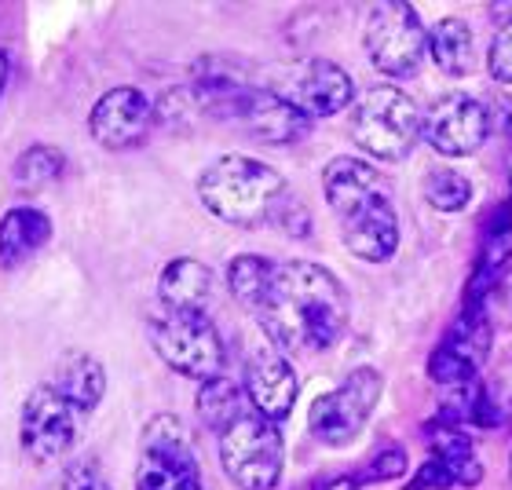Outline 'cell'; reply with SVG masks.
<instances>
[{
	"label": "cell",
	"instance_id": "52a82bcc",
	"mask_svg": "<svg viewBox=\"0 0 512 490\" xmlns=\"http://www.w3.org/2000/svg\"><path fill=\"white\" fill-rule=\"evenodd\" d=\"M136 490H209L202 461L176 414L150 417L139 439Z\"/></svg>",
	"mask_w": 512,
	"mask_h": 490
},
{
	"label": "cell",
	"instance_id": "7c38bea8",
	"mask_svg": "<svg viewBox=\"0 0 512 490\" xmlns=\"http://www.w3.org/2000/svg\"><path fill=\"white\" fill-rule=\"evenodd\" d=\"M264 88L282 96L286 103H293L311 121L333 118L344 107H352L355 99V85L352 77H348V70H341L330 59H308V63L282 66L278 77H267Z\"/></svg>",
	"mask_w": 512,
	"mask_h": 490
},
{
	"label": "cell",
	"instance_id": "cb8c5ba5",
	"mask_svg": "<svg viewBox=\"0 0 512 490\" xmlns=\"http://www.w3.org/2000/svg\"><path fill=\"white\" fill-rule=\"evenodd\" d=\"M421 194H425V202L432 205L436 213H461V209L472 202V183L465 180L458 169L439 165V169H432L425 176Z\"/></svg>",
	"mask_w": 512,
	"mask_h": 490
},
{
	"label": "cell",
	"instance_id": "6da1fadb",
	"mask_svg": "<svg viewBox=\"0 0 512 490\" xmlns=\"http://www.w3.org/2000/svg\"><path fill=\"white\" fill-rule=\"evenodd\" d=\"M231 297L286 355H319L341 341L352 319V297L330 267L311 260L235 256L227 264Z\"/></svg>",
	"mask_w": 512,
	"mask_h": 490
},
{
	"label": "cell",
	"instance_id": "ac0fdd59",
	"mask_svg": "<svg viewBox=\"0 0 512 490\" xmlns=\"http://www.w3.org/2000/svg\"><path fill=\"white\" fill-rule=\"evenodd\" d=\"M52 242V216L33 205H19L0 216V267H19Z\"/></svg>",
	"mask_w": 512,
	"mask_h": 490
},
{
	"label": "cell",
	"instance_id": "277c9868",
	"mask_svg": "<svg viewBox=\"0 0 512 490\" xmlns=\"http://www.w3.org/2000/svg\"><path fill=\"white\" fill-rule=\"evenodd\" d=\"M147 341L161 363L180 377H198L202 384L224 377V333L209 311H172L158 304L147 319Z\"/></svg>",
	"mask_w": 512,
	"mask_h": 490
},
{
	"label": "cell",
	"instance_id": "603a6c76",
	"mask_svg": "<svg viewBox=\"0 0 512 490\" xmlns=\"http://www.w3.org/2000/svg\"><path fill=\"white\" fill-rule=\"evenodd\" d=\"M66 172V154L52 143H37V147L22 150L15 165H11V183L22 191H41L55 183Z\"/></svg>",
	"mask_w": 512,
	"mask_h": 490
},
{
	"label": "cell",
	"instance_id": "30bf717a",
	"mask_svg": "<svg viewBox=\"0 0 512 490\" xmlns=\"http://www.w3.org/2000/svg\"><path fill=\"white\" fill-rule=\"evenodd\" d=\"M381 373L374 366H359L341 381V388L319 395L308 410V432L326 447H348L359 439L377 399H381Z\"/></svg>",
	"mask_w": 512,
	"mask_h": 490
},
{
	"label": "cell",
	"instance_id": "f1b7e54d",
	"mask_svg": "<svg viewBox=\"0 0 512 490\" xmlns=\"http://www.w3.org/2000/svg\"><path fill=\"white\" fill-rule=\"evenodd\" d=\"M491 308H502L505 315L512 319V264L505 267L502 275H498V282H494L491 297H487V304H483V311L491 315Z\"/></svg>",
	"mask_w": 512,
	"mask_h": 490
},
{
	"label": "cell",
	"instance_id": "3957f363",
	"mask_svg": "<svg viewBox=\"0 0 512 490\" xmlns=\"http://www.w3.org/2000/svg\"><path fill=\"white\" fill-rule=\"evenodd\" d=\"M289 198L293 194L286 176L246 154H224L213 165H205V172L198 176V202L220 224L246 227V231L275 224Z\"/></svg>",
	"mask_w": 512,
	"mask_h": 490
},
{
	"label": "cell",
	"instance_id": "5bb4252c",
	"mask_svg": "<svg viewBox=\"0 0 512 490\" xmlns=\"http://www.w3.org/2000/svg\"><path fill=\"white\" fill-rule=\"evenodd\" d=\"M425 439L432 458L410 476L403 490H450L483 483V461L465 428L447 425V421H428Z\"/></svg>",
	"mask_w": 512,
	"mask_h": 490
},
{
	"label": "cell",
	"instance_id": "2e32d148",
	"mask_svg": "<svg viewBox=\"0 0 512 490\" xmlns=\"http://www.w3.org/2000/svg\"><path fill=\"white\" fill-rule=\"evenodd\" d=\"M242 392H246L249 406L256 414H264L267 421H282L289 410L297 406L300 381L297 370L289 366L286 352H278L275 344H256L246 355V370H242Z\"/></svg>",
	"mask_w": 512,
	"mask_h": 490
},
{
	"label": "cell",
	"instance_id": "d4e9b609",
	"mask_svg": "<svg viewBox=\"0 0 512 490\" xmlns=\"http://www.w3.org/2000/svg\"><path fill=\"white\" fill-rule=\"evenodd\" d=\"M202 118H209V110H205V99L202 92L194 85L187 88H169L165 96L154 103V121L172 132H183V128L198 125Z\"/></svg>",
	"mask_w": 512,
	"mask_h": 490
},
{
	"label": "cell",
	"instance_id": "1f68e13d",
	"mask_svg": "<svg viewBox=\"0 0 512 490\" xmlns=\"http://www.w3.org/2000/svg\"><path fill=\"white\" fill-rule=\"evenodd\" d=\"M505 161H509V169H505V172H509V187H512V139H509V158H505Z\"/></svg>",
	"mask_w": 512,
	"mask_h": 490
},
{
	"label": "cell",
	"instance_id": "4316f807",
	"mask_svg": "<svg viewBox=\"0 0 512 490\" xmlns=\"http://www.w3.org/2000/svg\"><path fill=\"white\" fill-rule=\"evenodd\" d=\"M48 490H110V483H107V476L99 472L96 461L81 458V461H70V465L55 476Z\"/></svg>",
	"mask_w": 512,
	"mask_h": 490
},
{
	"label": "cell",
	"instance_id": "4dcf8cb0",
	"mask_svg": "<svg viewBox=\"0 0 512 490\" xmlns=\"http://www.w3.org/2000/svg\"><path fill=\"white\" fill-rule=\"evenodd\" d=\"M8 74H11V59H8V52L0 48V96H4V85H8Z\"/></svg>",
	"mask_w": 512,
	"mask_h": 490
},
{
	"label": "cell",
	"instance_id": "d6986e66",
	"mask_svg": "<svg viewBox=\"0 0 512 490\" xmlns=\"http://www.w3.org/2000/svg\"><path fill=\"white\" fill-rule=\"evenodd\" d=\"M213 300V271L194 260V256H180L165 264L158 278V304L172 311H209Z\"/></svg>",
	"mask_w": 512,
	"mask_h": 490
},
{
	"label": "cell",
	"instance_id": "7402d4cb",
	"mask_svg": "<svg viewBox=\"0 0 512 490\" xmlns=\"http://www.w3.org/2000/svg\"><path fill=\"white\" fill-rule=\"evenodd\" d=\"M246 410H249L246 392H242L235 381H227V377H213V381H205L202 388H198V417H202L205 428H213L216 436H220L238 414H246Z\"/></svg>",
	"mask_w": 512,
	"mask_h": 490
},
{
	"label": "cell",
	"instance_id": "484cf974",
	"mask_svg": "<svg viewBox=\"0 0 512 490\" xmlns=\"http://www.w3.org/2000/svg\"><path fill=\"white\" fill-rule=\"evenodd\" d=\"M406 469H410V461H406V450L403 447H384L377 450L370 465H366L355 480L359 483H392V480H403Z\"/></svg>",
	"mask_w": 512,
	"mask_h": 490
},
{
	"label": "cell",
	"instance_id": "8992f818",
	"mask_svg": "<svg viewBox=\"0 0 512 490\" xmlns=\"http://www.w3.org/2000/svg\"><path fill=\"white\" fill-rule=\"evenodd\" d=\"M216 443H220V465H224L227 480L238 490L278 487L282 465H286V447H282V432L275 421H267L249 406L246 414H238L216 436Z\"/></svg>",
	"mask_w": 512,
	"mask_h": 490
},
{
	"label": "cell",
	"instance_id": "5b68a950",
	"mask_svg": "<svg viewBox=\"0 0 512 490\" xmlns=\"http://www.w3.org/2000/svg\"><path fill=\"white\" fill-rule=\"evenodd\" d=\"M425 128V114L414 99L395 85L370 88L352 114L355 147L377 161H403L417 147Z\"/></svg>",
	"mask_w": 512,
	"mask_h": 490
},
{
	"label": "cell",
	"instance_id": "e0dca14e",
	"mask_svg": "<svg viewBox=\"0 0 512 490\" xmlns=\"http://www.w3.org/2000/svg\"><path fill=\"white\" fill-rule=\"evenodd\" d=\"M154 121V103L139 88H110L96 99V107L88 114V132L99 147L107 150H128L139 147L150 136Z\"/></svg>",
	"mask_w": 512,
	"mask_h": 490
},
{
	"label": "cell",
	"instance_id": "7a4b0ae2",
	"mask_svg": "<svg viewBox=\"0 0 512 490\" xmlns=\"http://www.w3.org/2000/svg\"><path fill=\"white\" fill-rule=\"evenodd\" d=\"M322 194L337 216L344 249L366 264H384L399 249V213L392 183L363 158H333L322 172Z\"/></svg>",
	"mask_w": 512,
	"mask_h": 490
},
{
	"label": "cell",
	"instance_id": "8fae6325",
	"mask_svg": "<svg viewBox=\"0 0 512 490\" xmlns=\"http://www.w3.org/2000/svg\"><path fill=\"white\" fill-rule=\"evenodd\" d=\"M85 410L77 403H70L59 388L44 381L37 384L26 403H22V454L33 461V465H44V461H55L70 454L74 443L81 439V428H85Z\"/></svg>",
	"mask_w": 512,
	"mask_h": 490
},
{
	"label": "cell",
	"instance_id": "ffe728a7",
	"mask_svg": "<svg viewBox=\"0 0 512 490\" xmlns=\"http://www.w3.org/2000/svg\"><path fill=\"white\" fill-rule=\"evenodd\" d=\"M52 388H59V392L70 399V403H77L85 414H92L99 406V399L107 395V370H103V363H99L96 355L88 352H66L59 363H55V373H52Z\"/></svg>",
	"mask_w": 512,
	"mask_h": 490
},
{
	"label": "cell",
	"instance_id": "44dd1931",
	"mask_svg": "<svg viewBox=\"0 0 512 490\" xmlns=\"http://www.w3.org/2000/svg\"><path fill=\"white\" fill-rule=\"evenodd\" d=\"M428 55H432V63L447 77L472 74V66H476V41H472L469 22L458 19V15L439 19L428 30Z\"/></svg>",
	"mask_w": 512,
	"mask_h": 490
},
{
	"label": "cell",
	"instance_id": "9a60e30c",
	"mask_svg": "<svg viewBox=\"0 0 512 490\" xmlns=\"http://www.w3.org/2000/svg\"><path fill=\"white\" fill-rule=\"evenodd\" d=\"M491 107L472 96H443L425 114L421 139L443 158H469L491 136Z\"/></svg>",
	"mask_w": 512,
	"mask_h": 490
},
{
	"label": "cell",
	"instance_id": "9c48e42d",
	"mask_svg": "<svg viewBox=\"0 0 512 490\" xmlns=\"http://www.w3.org/2000/svg\"><path fill=\"white\" fill-rule=\"evenodd\" d=\"M363 48L384 77H414L428 55V30L406 0H384L366 11Z\"/></svg>",
	"mask_w": 512,
	"mask_h": 490
},
{
	"label": "cell",
	"instance_id": "83f0119b",
	"mask_svg": "<svg viewBox=\"0 0 512 490\" xmlns=\"http://www.w3.org/2000/svg\"><path fill=\"white\" fill-rule=\"evenodd\" d=\"M487 70L498 85H512V19L494 33L491 52H487Z\"/></svg>",
	"mask_w": 512,
	"mask_h": 490
},
{
	"label": "cell",
	"instance_id": "ba28073f",
	"mask_svg": "<svg viewBox=\"0 0 512 490\" xmlns=\"http://www.w3.org/2000/svg\"><path fill=\"white\" fill-rule=\"evenodd\" d=\"M205 110H209V118L242 128L249 139L267 143V147H286L311 132L308 114H300L293 103L267 92L264 85H242L235 92L205 99Z\"/></svg>",
	"mask_w": 512,
	"mask_h": 490
},
{
	"label": "cell",
	"instance_id": "4fadbf2b",
	"mask_svg": "<svg viewBox=\"0 0 512 490\" xmlns=\"http://www.w3.org/2000/svg\"><path fill=\"white\" fill-rule=\"evenodd\" d=\"M494 322L487 311L465 308L461 319L447 330V337L436 344V352L428 355V377L443 388L480 381V370L491 355Z\"/></svg>",
	"mask_w": 512,
	"mask_h": 490
},
{
	"label": "cell",
	"instance_id": "f546056e",
	"mask_svg": "<svg viewBox=\"0 0 512 490\" xmlns=\"http://www.w3.org/2000/svg\"><path fill=\"white\" fill-rule=\"evenodd\" d=\"M300 490H359V480L355 476H326V480H311Z\"/></svg>",
	"mask_w": 512,
	"mask_h": 490
}]
</instances>
